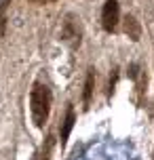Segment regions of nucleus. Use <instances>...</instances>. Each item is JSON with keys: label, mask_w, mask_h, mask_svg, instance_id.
Instances as JSON below:
<instances>
[{"label": "nucleus", "mask_w": 154, "mask_h": 160, "mask_svg": "<svg viewBox=\"0 0 154 160\" xmlns=\"http://www.w3.org/2000/svg\"><path fill=\"white\" fill-rule=\"evenodd\" d=\"M51 145H53V141H47V148H42V152H38L36 156H34L32 160H49V152H51Z\"/></svg>", "instance_id": "0eeeda50"}, {"label": "nucleus", "mask_w": 154, "mask_h": 160, "mask_svg": "<svg viewBox=\"0 0 154 160\" xmlns=\"http://www.w3.org/2000/svg\"><path fill=\"white\" fill-rule=\"evenodd\" d=\"M64 40L72 48L80 47V28H78V23L74 21L72 17H68V21L64 25Z\"/></svg>", "instance_id": "7ed1b4c3"}, {"label": "nucleus", "mask_w": 154, "mask_h": 160, "mask_svg": "<svg viewBox=\"0 0 154 160\" xmlns=\"http://www.w3.org/2000/svg\"><path fill=\"white\" fill-rule=\"evenodd\" d=\"M51 103H53L51 88L42 82H34L32 93H30V112H32V122L38 128L47 124L51 114Z\"/></svg>", "instance_id": "f257e3e1"}, {"label": "nucleus", "mask_w": 154, "mask_h": 160, "mask_svg": "<svg viewBox=\"0 0 154 160\" xmlns=\"http://www.w3.org/2000/svg\"><path fill=\"white\" fill-rule=\"evenodd\" d=\"M32 2H40V4H47V2H57V0H32Z\"/></svg>", "instance_id": "6e6552de"}, {"label": "nucleus", "mask_w": 154, "mask_h": 160, "mask_svg": "<svg viewBox=\"0 0 154 160\" xmlns=\"http://www.w3.org/2000/svg\"><path fill=\"white\" fill-rule=\"evenodd\" d=\"M93 84H95V70H89V74H87V82H85V95H82L85 108H89V103H91V95H93Z\"/></svg>", "instance_id": "423d86ee"}, {"label": "nucleus", "mask_w": 154, "mask_h": 160, "mask_svg": "<svg viewBox=\"0 0 154 160\" xmlns=\"http://www.w3.org/2000/svg\"><path fill=\"white\" fill-rule=\"evenodd\" d=\"M118 21H121V4L116 0L104 2V8H101V25H104V30L105 32H114L118 28Z\"/></svg>", "instance_id": "f03ea898"}, {"label": "nucleus", "mask_w": 154, "mask_h": 160, "mask_svg": "<svg viewBox=\"0 0 154 160\" xmlns=\"http://www.w3.org/2000/svg\"><path fill=\"white\" fill-rule=\"evenodd\" d=\"M74 122H76V114H74L72 108H68L65 120H64V124H61V131H59V139H61V145H65V141H68V137H70V133H72V128H74Z\"/></svg>", "instance_id": "20e7f679"}, {"label": "nucleus", "mask_w": 154, "mask_h": 160, "mask_svg": "<svg viewBox=\"0 0 154 160\" xmlns=\"http://www.w3.org/2000/svg\"><path fill=\"white\" fill-rule=\"evenodd\" d=\"M125 34H127L131 40H139L141 38V25H139V21L133 15L125 17Z\"/></svg>", "instance_id": "39448f33"}]
</instances>
